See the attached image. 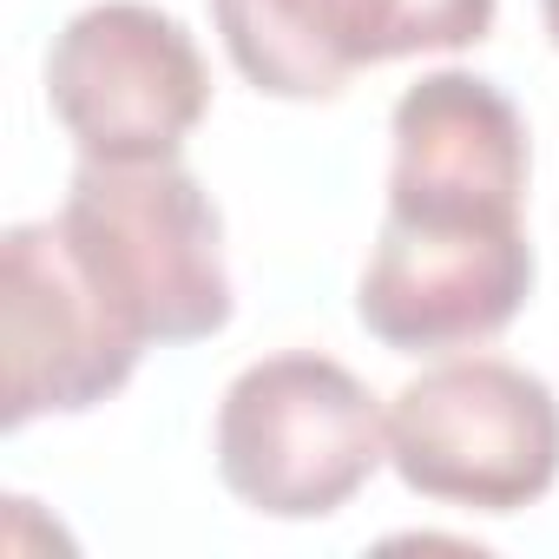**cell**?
<instances>
[{
  "instance_id": "6",
  "label": "cell",
  "mask_w": 559,
  "mask_h": 559,
  "mask_svg": "<svg viewBox=\"0 0 559 559\" xmlns=\"http://www.w3.org/2000/svg\"><path fill=\"white\" fill-rule=\"evenodd\" d=\"M533 297L526 224L395 217L382 211L376 250L356 284V317L382 349L441 356L500 336Z\"/></svg>"
},
{
  "instance_id": "8",
  "label": "cell",
  "mask_w": 559,
  "mask_h": 559,
  "mask_svg": "<svg viewBox=\"0 0 559 559\" xmlns=\"http://www.w3.org/2000/svg\"><path fill=\"white\" fill-rule=\"evenodd\" d=\"M230 67L270 99H336L376 67L369 0H211Z\"/></svg>"
},
{
  "instance_id": "5",
  "label": "cell",
  "mask_w": 559,
  "mask_h": 559,
  "mask_svg": "<svg viewBox=\"0 0 559 559\" xmlns=\"http://www.w3.org/2000/svg\"><path fill=\"white\" fill-rule=\"evenodd\" d=\"M0 349H8L0 421L27 428L40 415H80L119 395L145 356V336L86 276L60 217H40L0 237Z\"/></svg>"
},
{
  "instance_id": "3",
  "label": "cell",
  "mask_w": 559,
  "mask_h": 559,
  "mask_svg": "<svg viewBox=\"0 0 559 559\" xmlns=\"http://www.w3.org/2000/svg\"><path fill=\"white\" fill-rule=\"evenodd\" d=\"M389 467L461 513H520L559 480V395L500 356L421 369L389 402Z\"/></svg>"
},
{
  "instance_id": "4",
  "label": "cell",
  "mask_w": 559,
  "mask_h": 559,
  "mask_svg": "<svg viewBox=\"0 0 559 559\" xmlns=\"http://www.w3.org/2000/svg\"><path fill=\"white\" fill-rule=\"evenodd\" d=\"M47 106L80 158L152 165L178 158L211 112V73L178 14L152 0H99L53 34Z\"/></svg>"
},
{
  "instance_id": "7",
  "label": "cell",
  "mask_w": 559,
  "mask_h": 559,
  "mask_svg": "<svg viewBox=\"0 0 559 559\" xmlns=\"http://www.w3.org/2000/svg\"><path fill=\"white\" fill-rule=\"evenodd\" d=\"M389 211L395 217H467V224H520L526 204V119L480 73H428L395 99L389 119Z\"/></svg>"
},
{
  "instance_id": "2",
  "label": "cell",
  "mask_w": 559,
  "mask_h": 559,
  "mask_svg": "<svg viewBox=\"0 0 559 559\" xmlns=\"http://www.w3.org/2000/svg\"><path fill=\"white\" fill-rule=\"evenodd\" d=\"M211 448L243 507L270 520H323L389 461V415L336 356L284 349L224 389Z\"/></svg>"
},
{
  "instance_id": "9",
  "label": "cell",
  "mask_w": 559,
  "mask_h": 559,
  "mask_svg": "<svg viewBox=\"0 0 559 559\" xmlns=\"http://www.w3.org/2000/svg\"><path fill=\"white\" fill-rule=\"evenodd\" d=\"M376 8V67L408 53H454L487 40L500 0H369Z\"/></svg>"
},
{
  "instance_id": "10",
  "label": "cell",
  "mask_w": 559,
  "mask_h": 559,
  "mask_svg": "<svg viewBox=\"0 0 559 559\" xmlns=\"http://www.w3.org/2000/svg\"><path fill=\"white\" fill-rule=\"evenodd\" d=\"M546 8V34H552V47H559V0H539Z\"/></svg>"
},
{
  "instance_id": "1",
  "label": "cell",
  "mask_w": 559,
  "mask_h": 559,
  "mask_svg": "<svg viewBox=\"0 0 559 559\" xmlns=\"http://www.w3.org/2000/svg\"><path fill=\"white\" fill-rule=\"evenodd\" d=\"M60 230L106 304L145 343H204L230 323L224 217L178 158H80Z\"/></svg>"
}]
</instances>
